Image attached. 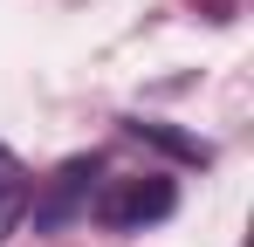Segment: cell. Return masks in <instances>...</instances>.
<instances>
[{
  "mask_svg": "<svg viewBox=\"0 0 254 247\" xmlns=\"http://www.w3.org/2000/svg\"><path fill=\"white\" fill-rule=\"evenodd\" d=\"M172 206H179V185H172L165 172H137V179H117V185L96 199V227H110V234H144V227L172 220Z\"/></svg>",
  "mask_w": 254,
  "mask_h": 247,
  "instance_id": "1",
  "label": "cell"
},
{
  "mask_svg": "<svg viewBox=\"0 0 254 247\" xmlns=\"http://www.w3.org/2000/svg\"><path fill=\"white\" fill-rule=\"evenodd\" d=\"M96 172H103V165L83 151V158H69L55 179H48V185H42V199H35V234H62L69 220H83L89 199H96Z\"/></svg>",
  "mask_w": 254,
  "mask_h": 247,
  "instance_id": "2",
  "label": "cell"
},
{
  "mask_svg": "<svg viewBox=\"0 0 254 247\" xmlns=\"http://www.w3.org/2000/svg\"><path fill=\"white\" fill-rule=\"evenodd\" d=\"M124 130L144 137V144H158V151L179 158V165H213V144H199V137H186V130H172V124H158V117H124Z\"/></svg>",
  "mask_w": 254,
  "mask_h": 247,
  "instance_id": "3",
  "label": "cell"
},
{
  "mask_svg": "<svg viewBox=\"0 0 254 247\" xmlns=\"http://www.w3.org/2000/svg\"><path fill=\"white\" fill-rule=\"evenodd\" d=\"M21 206H28V165H21L14 151H7V144H0V241L14 234Z\"/></svg>",
  "mask_w": 254,
  "mask_h": 247,
  "instance_id": "4",
  "label": "cell"
}]
</instances>
